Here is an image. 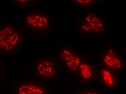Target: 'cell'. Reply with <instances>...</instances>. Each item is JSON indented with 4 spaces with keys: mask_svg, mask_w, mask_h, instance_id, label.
Masks as SVG:
<instances>
[{
    "mask_svg": "<svg viewBox=\"0 0 126 94\" xmlns=\"http://www.w3.org/2000/svg\"><path fill=\"white\" fill-rule=\"evenodd\" d=\"M49 17L44 12L34 11L25 14L23 18L24 29L33 33H41L47 30L50 25Z\"/></svg>",
    "mask_w": 126,
    "mask_h": 94,
    "instance_id": "obj_2",
    "label": "cell"
},
{
    "mask_svg": "<svg viewBox=\"0 0 126 94\" xmlns=\"http://www.w3.org/2000/svg\"><path fill=\"white\" fill-rule=\"evenodd\" d=\"M99 61L102 66L116 71L124 69V60L112 48H106L101 51L99 55Z\"/></svg>",
    "mask_w": 126,
    "mask_h": 94,
    "instance_id": "obj_4",
    "label": "cell"
},
{
    "mask_svg": "<svg viewBox=\"0 0 126 94\" xmlns=\"http://www.w3.org/2000/svg\"><path fill=\"white\" fill-rule=\"evenodd\" d=\"M116 70L102 66L97 71L98 78L101 84L110 88L118 86V80Z\"/></svg>",
    "mask_w": 126,
    "mask_h": 94,
    "instance_id": "obj_8",
    "label": "cell"
},
{
    "mask_svg": "<svg viewBox=\"0 0 126 94\" xmlns=\"http://www.w3.org/2000/svg\"><path fill=\"white\" fill-rule=\"evenodd\" d=\"M3 68L2 66L0 64V82L3 79Z\"/></svg>",
    "mask_w": 126,
    "mask_h": 94,
    "instance_id": "obj_13",
    "label": "cell"
},
{
    "mask_svg": "<svg viewBox=\"0 0 126 94\" xmlns=\"http://www.w3.org/2000/svg\"><path fill=\"white\" fill-rule=\"evenodd\" d=\"M95 0H76V3L78 6H88L94 4Z\"/></svg>",
    "mask_w": 126,
    "mask_h": 94,
    "instance_id": "obj_10",
    "label": "cell"
},
{
    "mask_svg": "<svg viewBox=\"0 0 126 94\" xmlns=\"http://www.w3.org/2000/svg\"><path fill=\"white\" fill-rule=\"evenodd\" d=\"M58 55L63 66L71 72H77L78 67L83 62L78 54L68 47H60Z\"/></svg>",
    "mask_w": 126,
    "mask_h": 94,
    "instance_id": "obj_5",
    "label": "cell"
},
{
    "mask_svg": "<svg viewBox=\"0 0 126 94\" xmlns=\"http://www.w3.org/2000/svg\"><path fill=\"white\" fill-rule=\"evenodd\" d=\"M34 72L37 76L45 80H53L57 75L56 65L50 59H40L36 61Z\"/></svg>",
    "mask_w": 126,
    "mask_h": 94,
    "instance_id": "obj_6",
    "label": "cell"
},
{
    "mask_svg": "<svg viewBox=\"0 0 126 94\" xmlns=\"http://www.w3.org/2000/svg\"><path fill=\"white\" fill-rule=\"evenodd\" d=\"M80 29L86 33L97 35L106 32L107 26L101 17L93 13H87L82 17Z\"/></svg>",
    "mask_w": 126,
    "mask_h": 94,
    "instance_id": "obj_3",
    "label": "cell"
},
{
    "mask_svg": "<svg viewBox=\"0 0 126 94\" xmlns=\"http://www.w3.org/2000/svg\"><path fill=\"white\" fill-rule=\"evenodd\" d=\"M73 94H101L100 92L94 91H84L78 92Z\"/></svg>",
    "mask_w": 126,
    "mask_h": 94,
    "instance_id": "obj_12",
    "label": "cell"
},
{
    "mask_svg": "<svg viewBox=\"0 0 126 94\" xmlns=\"http://www.w3.org/2000/svg\"><path fill=\"white\" fill-rule=\"evenodd\" d=\"M78 78L85 82L93 81L96 76V70L92 64L87 62H82L77 71Z\"/></svg>",
    "mask_w": 126,
    "mask_h": 94,
    "instance_id": "obj_9",
    "label": "cell"
},
{
    "mask_svg": "<svg viewBox=\"0 0 126 94\" xmlns=\"http://www.w3.org/2000/svg\"><path fill=\"white\" fill-rule=\"evenodd\" d=\"M21 33L12 25L0 27V51L6 53L16 52L21 46Z\"/></svg>",
    "mask_w": 126,
    "mask_h": 94,
    "instance_id": "obj_1",
    "label": "cell"
},
{
    "mask_svg": "<svg viewBox=\"0 0 126 94\" xmlns=\"http://www.w3.org/2000/svg\"><path fill=\"white\" fill-rule=\"evenodd\" d=\"M44 85L35 80H22L15 87L16 94H45Z\"/></svg>",
    "mask_w": 126,
    "mask_h": 94,
    "instance_id": "obj_7",
    "label": "cell"
},
{
    "mask_svg": "<svg viewBox=\"0 0 126 94\" xmlns=\"http://www.w3.org/2000/svg\"><path fill=\"white\" fill-rule=\"evenodd\" d=\"M15 3L21 6H27L33 5L35 3L34 0H14Z\"/></svg>",
    "mask_w": 126,
    "mask_h": 94,
    "instance_id": "obj_11",
    "label": "cell"
}]
</instances>
